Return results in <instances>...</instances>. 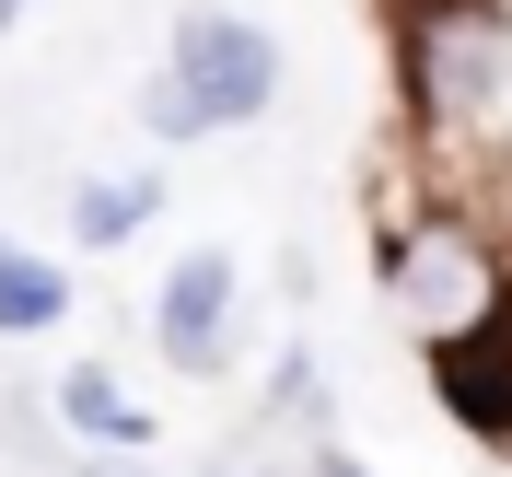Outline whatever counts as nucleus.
Here are the masks:
<instances>
[{
	"label": "nucleus",
	"instance_id": "nucleus-11",
	"mask_svg": "<svg viewBox=\"0 0 512 477\" xmlns=\"http://www.w3.org/2000/svg\"><path fill=\"white\" fill-rule=\"evenodd\" d=\"M24 12H35V0H0V35H12V24H24Z\"/></svg>",
	"mask_w": 512,
	"mask_h": 477
},
{
	"label": "nucleus",
	"instance_id": "nucleus-6",
	"mask_svg": "<svg viewBox=\"0 0 512 477\" xmlns=\"http://www.w3.org/2000/svg\"><path fill=\"white\" fill-rule=\"evenodd\" d=\"M152 210H163V187H152V175H94V187L70 198V233H82V245H128Z\"/></svg>",
	"mask_w": 512,
	"mask_h": 477
},
{
	"label": "nucleus",
	"instance_id": "nucleus-4",
	"mask_svg": "<svg viewBox=\"0 0 512 477\" xmlns=\"http://www.w3.org/2000/svg\"><path fill=\"white\" fill-rule=\"evenodd\" d=\"M222 338H233V256L198 245L187 268L163 280V361H175V373H210Z\"/></svg>",
	"mask_w": 512,
	"mask_h": 477
},
{
	"label": "nucleus",
	"instance_id": "nucleus-2",
	"mask_svg": "<svg viewBox=\"0 0 512 477\" xmlns=\"http://www.w3.org/2000/svg\"><path fill=\"white\" fill-rule=\"evenodd\" d=\"M384 291H396V315L419 326V350H454V338H478V326L512 315L489 233H466L454 210H431V222H408L384 245Z\"/></svg>",
	"mask_w": 512,
	"mask_h": 477
},
{
	"label": "nucleus",
	"instance_id": "nucleus-12",
	"mask_svg": "<svg viewBox=\"0 0 512 477\" xmlns=\"http://www.w3.org/2000/svg\"><path fill=\"white\" fill-rule=\"evenodd\" d=\"M315 477H361V466H338V454H326V466H315Z\"/></svg>",
	"mask_w": 512,
	"mask_h": 477
},
{
	"label": "nucleus",
	"instance_id": "nucleus-1",
	"mask_svg": "<svg viewBox=\"0 0 512 477\" xmlns=\"http://www.w3.org/2000/svg\"><path fill=\"white\" fill-rule=\"evenodd\" d=\"M396 59H408L419 128H466L512 82V0H396Z\"/></svg>",
	"mask_w": 512,
	"mask_h": 477
},
{
	"label": "nucleus",
	"instance_id": "nucleus-10",
	"mask_svg": "<svg viewBox=\"0 0 512 477\" xmlns=\"http://www.w3.org/2000/svg\"><path fill=\"white\" fill-rule=\"evenodd\" d=\"M82 477H152V466H117V443H105V466H82Z\"/></svg>",
	"mask_w": 512,
	"mask_h": 477
},
{
	"label": "nucleus",
	"instance_id": "nucleus-5",
	"mask_svg": "<svg viewBox=\"0 0 512 477\" xmlns=\"http://www.w3.org/2000/svg\"><path fill=\"white\" fill-rule=\"evenodd\" d=\"M431 384H443V408L478 443H512V315L478 326V338H454V350H431Z\"/></svg>",
	"mask_w": 512,
	"mask_h": 477
},
{
	"label": "nucleus",
	"instance_id": "nucleus-3",
	"mask_svg": "<svg viewBox=\"0 0 512 477\" xmlns=\"http://www.w3.org/2000/svg\"><path fill=\"white\" fill-rule=\"evenodd\" d=\"M175 70H187V94L210 105L222 128L268 117V94H280V47H268V24H245V12H175Z\"/></svg>",
	"mask_w": 512,
	"mask_h": 477
},
{
	"label": "nucleus",
	"instance_id": "nucleus-7",
	"mask_svg": "<svg viewBox=\"0 0 512 477\" xmlns=\"http://www.w3.org/2000/svg\"><path fill=\"white\" fill-rule=\"evenodd\" d=\"M59 419L82 431V443H117V454H140V443H152V419L128 408L105 373H59Z\"/></svg>",
	"mask_w": 512,
	"mask_h": 477
},
{
	"label": "nucleus",
	"instance_id": "nucleus-8",
	"mask_svg": "<svg viewBox=\"0 0 512 477\" xmlns=\"http://www.w3.org/2000/svg\"><path fill=\"white\" fill-rule=\"evenodd\" d=\"M59 315H70V280L47 268V256L0 245V326H12V338H35V326H59Z\"/></svg>",
	"mask_w": 512,
	"mask_h": 477
},
{
	"label": "nucleus",
	"instance_id": "nucleus-9",
	"mask_svg": "<svg viewBox=\"0 0 512 477\" xmlns=\"http://www.w3.org/2000/svg\"><path fill=\"white\" fill-rule=\"evenodd\" d=\"M140 128H152V140H198V128H222V117H210V105L187 94V70L163 59L152 82H140Z\"/></svg>",
	"mask_w": 512,
	"mask_h": 477
}]
</instances>
